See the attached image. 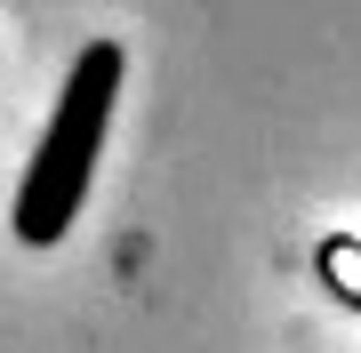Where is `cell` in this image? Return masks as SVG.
Returning a JSON list of instances; mask_svg holds the SVG:
<instances>
[{
	"mask_svg": "<svg viewBox=\"0 0 361 353\" xmlns=\"http://www.w3.org/2000/svg\"><path fill=\"white\" fill-rule=\"evenodd\" d=\"M113 97H121V49L89 40L65 73V97L49 113V137H40L25 185H16V241L25 249H56L73 233L89 177H97V153H104V129H113Z\"/></svg>",
	"mask_w": 361,
	"mask_h": 353,
	"instance_id": "cell-1",
	"label": "cell"
},
{
	"mask_svg": "<svg viewBox=\"0 0 361 353\" xmlns=\"http://www.w3.org/2000/svg\"><path fill=\"white\" fill-rule=\"evenodd\" d=\"M322 265H329V281L345 289V297H361V249H353V241H329Z\"/></svg>",
	"mask_w": 361,
	"mask_h": 353,
	"instance_id": "cell-2",
	"label": "cell"
}]
</instances>
